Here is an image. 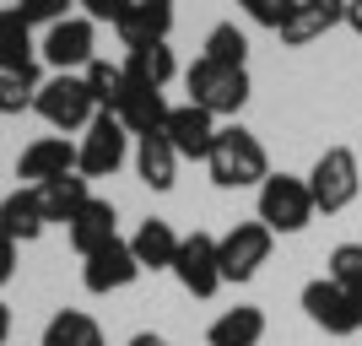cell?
Here are the masks:
<instances>
[{"label": "cell", "mask_w": 362, "mask_h": 346, "mask_svg": "<svg viewBox=\"0 0 362 346\" xmlns=\"http://www.w3.org/2000/svg\"><path fill=\"white\" fill-rule=\"evenodd\" d=\"M92 49H98V22L92 16H65V22H54L44 33L38 54H44V65H54V76H81L98 60Z\"/></svg>", "instance_id": "cell-8"}, {"label": "cell", "mask_w": 362, "mask_h": 346, "mask_svg": "<svg viewBox=\"0 0 362 346\" xmlns=\"http://www.w3.org/2000/svg\"><path fill=\"white\" fill-rule=\"evenodd\" d=\"M259 222L271 233H303L314 222V195H308V179L298 173H271L259 184Z\"/></svg>", "instance_id": "cell-7"}, {"label": "cell", "mask_w": 362, "mask_h": 346, "mask_svg": "<svg viewBox=\"0 0 362 346\" xmlns=\"http://www.w3.org/2000/svg\"><path fill=\"white\" fill-rule=\"evenodd\" d=\"M136 173H141L146 190H173V179H179V151H173V141H168L163 130L136 141Z\"/></svg>", "instance_id": "cell-20"}, {"label": "cell", "mask_w": 362, "mask_h": 346, "mask_svg": "<svg viewBox=\"0 0 362 346\" xmlns=\"http://www.w3.org/2000/svg\"><path fill=\"white\" fill-rule=\"evenodd\" d=\"M44 227H49V217H44V200H38L33 184H22V190H11V195L0 200V233H6V238L33 243Z\"/></svg>", "instance_id": "cell-18"}, {"label": "cell", "mask_w": 362, "mask_h": 346, "mask_svg": "<svg viewBox=\"0 0 362 346\" xmlns=\"http://www.w3.org/2000/svg\"><path fill=\"white\" fill-rule=\"evenodd\" d=\"M173 276L189 298H211L216 287H222V265H216V238L211 233H184L179 238V255H173Z\"/></svg>", "instance_id": "cell-9"}, {"label": "cell", "mask_w": 362, "mask_h": 346, "mask_svg": "<svg viewBox=\"0 0 362 346\" xmlns=\"http://www.w3.org/2000/svg\"><path fill=\"white\" fill-rule=\"evenodd\" d=\"M216 130H222V125H216L206 108H195V103L168 108V125H163V136L173 141L179 163H184V157H189V163H206V157H211V146H216Z\"/></svg>", "instance_id": "cell-12"}, {"label": "cell", "mask_w": 362, "mask_h": 346, "mask_svg": "<svg viewBox=\"0 0 362 346\" xmlns=\"http://www.w3.org/2000/svg\"><path fill=\"white\" fill-rule=\"evenodd\" d=\"M38 65V44H33V28L11 11H0V71H33Z\"/></svg>", "instance_id": "cell-25"}, {"label": "cell", "mask_w": 362, "mask_h": 346, "mask_svg": "<svg viewBox=\"0 0 362 346\" xmlns=\"http://www.w3.org/2000/svg\"><path fill=\"white\" fill-rule=\"evenodd\" d=\"M335 28H346V0H298L287 28H281V44L303 49V44H314V38H325V33H335Z\"/></svg>", "instance_id": "cell-14"}, {"label": "cell", "mask_w": 362, "mask_h": 346, "mask_svg": "<svg viewBox=\"0 0 362 346\" xmlns=\"http://www.w3.org/2000/svg\"><path fill=\"white\" fill-rule=\"evenodd\" d=\"M130 249H136L141 271H173V255H179V233L163 217H146V222L130 233Z\"/></svg>", "instance_id": "cell-19"}, {"label": "cell", "mask_w": 362, "mask_h": 346, "mask_svg": "<svg viewBox=\"0 0 362 346\" xmlns=\"http://www.w3.org/2000/svg\"><path fill=\"white\" fill-rule=\"evenodd\" d=\"M357 325H362V292H357Z\"/></svg>", "instance_id": "cell-37"}, {"label": "cell", "mask_w": 362, "mask_h": 346, "mask_svg": "<svg viewBox=\"0 0 362 346\" xmlns=\"http://www.w3.org/2000/svg\"><path fill=\"white\" fill-rule=\"evenodd\" d=\"M16 276V238H6V233H0V287L11 282Z\"/></svg>", "instance_id": "cell-33"}, {"label": "cell", "mask_w": 362, "mask_h": 346, "mask_svg": "<svg viewBox=\"0 0 362 346\" xmlns=\"http://www.w3.org/2000/svg\"><path fill=\"white\" fill-rule=\"evenodd\" d=\"M303 314L314 319L325 335H357V298H351L346 287H335L330 276H314V282L303 287Z\"/></svg>", "instance_id": "cell-10"}, {"label": "cell", "mask_w": 362, "mask_h": 346, "mask_svg": "<svg viewBox=\"0 0 362 346\" xmlns=\"http://www.w3.org/2000/svg\"><path fill=\"white\" fill-rule=\"evenodd\" d=\"M11 341V308H6V303H0V346Z\"/></svg>", "instance_id": "cell-36"}, {"label": "cell", "mask_w": 362, "mask_h": 346, "mask_svg": "<svg viewBox=\"0 0 362 346\" xmlns=\"http://www.w3.org/2000/svg\"><path fill=\"white\" fill-rule=\"evenodd\" d=\"M362 190V163L351 146H325L308 168V195H314V211L335 217V211H346Z\"/></svg>", "instance_id": "cell-2"}, {"label": "cell", "mask_w": 362, "mask_h": 346, "mask_svg": "<svg viewBox=\"0 0 362 346\" xmlns=\"http://www.w3.org/2000/svg\"><path fill=\"white\" fill-rule=\"evenodd\" d=\"M33 114L49 125V130H87L92 120H98V103H92V92L81 76H49L44 87H38V98H33Z\"/></svg>", "instance_id": "cell-4"}, {"label": "cell", "mask_w": 362, "mask_h": 346, "mask_svg": "<svg viewBox=\"0 0 362 346\" xmlns=\"http://www.w3.org/2000/svg\"><path fill=\"white\" fill-rule=\"evenodd\" d=\"M271 249H276V233L265 222H233L216 238V265H222V282H255L259 276V265L271 260Z\"/></svg>", "instance_id": "cell-5"}, {"label": "cell", "mask_w": 362, "mask_h": 346, "mask_svg": "<svg viewBox=\"0 0 362 346\" xmlns=\"http://www.w3.org/2000/svg\"><path fill=\"white\" fill-rule=\"evenodd\" d=\"M38 87H44L38 65H33V71H0V114H22V108H33Z\"/></svg>", "instance_id": "cell-28"}, {"label": "cell", "mask_w": 362, "mask_h": 346, "mask_svg": "<svg viewBox=\"0 0 362 346\" xmlns=\"http://www.w3.org/2000/svg\"><path fill=\"white\" fill-rule=\"evenodd\" d=\"M44 346H108V335L87 308H60L44 325Z\"/></svg>", "instance_id": "cell-24"}, {"label": "cell", "mask_w": 362, "mask_h": 346, "mask_svg": "<svg viewBox=\"0 0 362 346\" xmlns=\"http://www.w3.org/2000/svg\"><path fill=\"white\" fill-rule=\"evenodd\" d=\"M60 173H76V146L65 136H38L22 157H16V179H28L33 190L49 179H60Z\"/></svg>", "instance_id": "cell-15"}, {"label": "cell", "mask_w": 362, "mask_h": 346, "mask_svg": "<svg viewBox=\"0 0 362 346\" xmlns=\"http://www.w3.org/2000/svg\"><path fill=\"white\" fill-rule=\"evenodd\" d=\"M81 81H87L92 103H98V114H114L124 98V65H108V60H92L87 71H81Z\"/></svg>", "instance_id": "cell-27"}, {"label": "cell", "mask_w": 362, "mask_h": 346, "mask_svg": "<svg viewBox=\"0 0 362 346\" xmlns=\"http://www.w3.org/2000/svg\"><path fill=\"white\" fill-rule=\"evenodd\" d=\"M206 168H211L216 190H249V184L259 190V184L271 179V157H265L259 136L243 130V125H222V130H216V146H211V157H206Z\"/></svg>", "instance_id": "cell-1"}, {"label": "cell", "mask_w": 362, "mask_h": 346, "mask_svg": "<svg viewBox=\"0 0 362 346\" xmlns=\"http://www.w3.org/2000/svg\"><path fill=\"white\" fill-rule=\"evenodd\" d=\"M325 276L357 298V292H362V243H335V249H330V271H325Z\"/></svg>", "instance_id": "cell-29"}, {"label": "cell", "mask_w": 362, "mask_h": 346, "mask_svg": "<svg viewBox=\"0 0 362 346\" xmlns=\"http://www.w3.org/2000/svg\"><path fill=\"white\" fill-rule=\"evenodd\" d=\"M124 157H130V130H124L114 114H98V120L81 130V141H76V173H81L87 184L119 173Z\"/></svg>", "instance_id": "cell-6"}, {"label": "cell", "mask_w": 362, "mask_h": 346, "mask_svg": "<svg viewBox=\"0 0 362 346\" xmlns=\"http://www.w3.org/2000/svg\"><path fill=\"white\" fill-rule=\"evenodd\" d=\"M114 33H119L124 49H136V44H168V33H173V0H136Z\"/></svg>", "instance_id": "cell-17"}, {"label": "cell", "mask_w": 362, "mask_h": 346, "mask_svg": "<svg viewBox=\"0 0 362 346\" xmlns=\"http://www.w3.org/2000/svg\"><path fill=\"white\" fill-rule=\"evenodd\" d=\"M168 108L173 103H168L157 87H141V81L124 76V98H119V108H114V120L130 130V141H141V136H157L168 125Z\"/></svg>", "instance_id": "cell-13"}, {"label": "cell", "mask_w": 362, "mask_h": 346, "mask_svg": "<svg viewBox=\"0 0 362 346\" xmlns=\"http://www.w3.org/2000/svg\"><path fill=\"white\" fill-rule=\"evenodd\" d=\"M238 6H243V16H249L255 28H271V33H281L298 0H238Z\"/></svg>", "instance_id": "cell-31"}, {"label": "cell", "mask_w": 362, "mask_h": 346, "mask_svg": "<svg viewBox=\"0 0 362 346\" xmlns=\"http://www.w3.org/2000/svg\"><path fill=\"white\" fill-rule=\"evenodd\" d=\"M136 276H141V265H136V249H130V238L103 243V249H98V255H87V265H81V287H87V292H98V298H108V292H124Z\"/></svg>", "instance_id": "cell-11"}, {"label": "cell", "mask_w": 362, "mask_h": 346, "mask_svg": "<svg viewBox=\"0 0 362 346\" xmlns=\"http://www.w3.org/2000/svg\"><path fill=\"white\" fill-rule=\"evenodd\" d=\"M124 76L141 81V87L163 92L168 81L179 76V60H173V49H168V44H136V49H124Z\"/></svg>", "instance_id": "cell-22"}, {"label": "cell", "mask_w": 362, "mask_h": 346, "mask_svg": "<svg viewBox=\"0 0 362 346\" xmlns=\"http://www.w3.org/2000/svg\"><path fill=\"white\" fill-rule=\"evenodd\" d=\"M76 6H81V11H87L92 22H114V28H119V22H124V11H130L136 0H76Z\"/></svg>", "instance_id": "cell-32"}, {"label": "cell", "mask_w": 362, "mask_h": 346, "mask_svg": "<svg viewBox=\"0 0 362 346\" xmlns=\"http://www.w3.org/2000/svg\"><path fill=\"white\" fill-rule=\"evenodd\" d=\"M346 28L362 38V0H346Z\"/></svg>", "instance_id": "cell-34"}, {"label": "cell", "mask_w": 362, "mask_h": 346, "mask_svg": "<svg viewBox=\"0 0 362 346\" xmlns=\"http://www.w3.org/2000/svg\"><path fill=\"white\" fill-rule=\"evenodd\" d=\"M184 87H189V103L206 108L211 120H227L249 103V71L238 65H211V60H195L184 71Z\"/></svg>", "instance_id": "cell-3"}, {"label": "cell", "mask_w": 362, "mask_h": 346, "mask_svg": "<svg viewBox=\"0 0 362 346\" xmlns=\"http://www.w3.org/2000/svg\"><path fill=\"white\" fill-rule=\"evenodd\" d=\"M38 200H44V217H49V222L71 227V222H76V211L92 200V190H87V179H81V173H60V179L38 184Z\"/></svg>", "instance_id": "cell-23"}, {"label": "cell", "mask_w": 362, "mask_h": 346, "mask_svg": "<svg viewBox=\"0 0 362 346\" xmlns=\"http://www.w3.org/2000/svg\"><path fill=\"white\" fill-rule=\"evenodd\" d=\"M71 6L76 0H16V16H22V22H28V28H54V22H65V16H71Z\"/></svg>", "instance_id": "cell-30"}, {"label": "cell", "mask_w": 362, "mask_h": 346, "mask_svg": "<svg viewBox=\"0 0 362 346\" xmlns=\"http://www.w3.org/2000/svg\"><path fill=\"white\" fill-rule=\"evenodd\" d=\"M65 233H71V249H76L81 260H87V255H98L103 243H114V238H119V211H114V200L92 195L87 206L76 211V222L65 227Z\"/></svg>", "instance_id": "cell-16"}, {"label": "cell", "mask_w": 362, "mask_h": 346, "mask_svg": "<svg viewBox=\"0 0 362 346\" xmlns=\"http://www.w3.org/2000/svg\"><path fill=\"white\" fill-rule=\"evenodd\" d=\"M200 60H211V65H238V71H249V38H243V28H238V22H216V28L206 33Z\"/></svg>", "instance_id": "cell-26"}, {"label": "cell", "mask_w": 362, "mask_h": 346, "mask_svg": "<svg viewBox=\"0 0 362 346\" xmlns=\"http://www.w3.org/2000/svg\"><path fill=\"white\" fill-rule=\"evenodd\" d=\"M206 341H211V346H259V341H265V308L238 303V308L216 314L211 330H206Z\"/></svg>", "instance_id": "cell-21"}, {"label": "cell", "mask_w": 362, "mask_h": 346, "mask_svg": "<svg viewBox=\"0 0 362 346\" xmlns=\"http://www.w3.org/2000/svg\"><path fill=\"white\" fill-rule=\"evenodd\" d=\"M130 346H173L168 335H157V330H141V335H130Z\"/></svg>", "instance_id": "cell-35"}]
</instances>
